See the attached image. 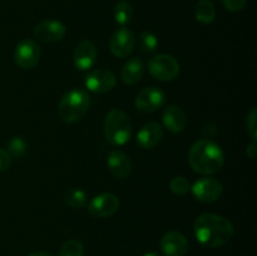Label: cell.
<instances>
[{"label": "cell", "mask_w": 257, "mask_h": 256, "mask_svg": "<svg viewBox=\"0 0 257 256\" xmlns=\"http://www.w3.org/2000/svg\"><path fill=\"white\" fill-rule=\"evenodd\" d=\"M145 74V63L140 58H131L123 65L120 70L122 82L127 85H135L142 79Z\"/></svg>", "instance_id": "18"}, {"label": "cell", "mask_w": 257, "mask_h": 256, "mask_svg": "<svg viewBox=\"0 0 257 256\" xmlns=\"http://www.w3.org/2000/svg\"><path fill=\"white\" fill-rule=\"evenodd\" d=\"M138 45L143 53H152L157 49L158 39L153 33L142 32L138 37Z\"/></svg>", "instance_id": "23"}, {"label": "cell", "mask_w": 257, "mask_h": 256, "mask_svg": "<svg viewBox=\"0 0 257 256\" xmlns=\"http://www.w3.org/2000/svg\"><path fill=\"white\" fill-rule=\"evenodd\" d=\"M160 247L165 256H186L188 241L180 231H168L161 238Z\"/></svg>", "instance_id": "13"}, {"label": "cell", "mask_w": 257, "mask_h": 256, "mask_svg": "<svg viewBox=\"0 0 257 256\" xmlns=\"http://www.w3.org/2000/svg\"><path fill=\"white\" fill-rule=\"evenodd\" d=\"M166 94L157 87L143 88L136 95L135 104L142 113H153L165 104Z\"/></svg>", "instance_id": "8"}, {"label": "cell", "mask_w": 257, "mask_h": 256, "mask_svg": "<svg viewBox=\"0 0 257 256\" xmlns=\"http://www.w3.org/2000/svg\"><path fill=\"white\" fill-rule=\"evenodd\" d=\"M163 138V128L157 122H148L137 133V142L145 150H152Z\"/></svg>", "instance_id": "15"}, {"label": "cell", "mask_w": 257, "mask_h": 256, "mask_svg": "<svg viewBox=\"0 0 257 256\" xmlns=\"http://www.w3.org/2000/svg\"><path fill=\"white\" fill-rule=\"evenodd\" d=\"M27 151V142L22 137H13L8 142V152L10 156L14 157H20Z\"/></svg>", "instance_id": "25"}, {"label": "cell", "mask_w": 257, "mask_h": 256, "mask_svg": "<svg viewBox=\"0 0 257 256\" xmlns=\"http://www.w3.org/2000/svg\"><path fill=\"white\" fill-rule=\"evenodd\" d=\"M246 127H247V132L252 141L257 140V108L253 107L252 109L248 112L247 118H246Z\"/></svg>", "instance_id": "26"}, {"label": "cell", "mask_w": 257, "mask_h": 256, "mask_svg": "<svg viewBox=\"0 0 257 256\" xmlns=\"http://www.w3.org/2000/svg\"><path fill=\"white\" fill-rule=\"evenodd\" d=\"M191 190H192L196 200L205 203H211L217 201L222 196L223 186L216 178L203 177L196 181Z\"/></svg>", "instance_id": "7"}, {"label": "cell", "mask_w": 257, "mask_h": 256, "mask_svg": "<svg viewBox=\"0 0 257 256\" xmlns=\"http://www.w3.org/2000/svg\"><path fill=\"white\" fill-rule=\"evenodd\" d=\"M170 188L175 195L177 196H183L191 190L190 187V182L186 177L183 176H176L171 180L170 182Z\"/></svg>", "instance_id": "24"}, {"label": "cell", "mask_w": 257, "mask_h": 256, "mask_svg": "<svg viewBox=\"0 0 257 256\" xmlns=\"http://www.w3.org/2000/svg\"><path fill=\"white\" fill-rule=\"evenodd\" d=\"M12 163V156L9 155V152L5 150L0 148V172L8 170Z\"/></svg>", "instance_id": "28"}, {"label": "cell", "mask_w": 257, "mask_h": 256, "mask_svg": "<svg viewBox=\"0 0 257 256\" xmlns=\"http://www.w3.org/2000/svg\"><path fill=\"white\" fill-rule=\"evenodd\" d=\"M64 200L67 205L72 208H82L87 205L88 195L79 188H69L65 192Z\"/></svg>", "instance_id": "21"}, {"label": "cell", "mask_w": 257, "mask_h": 256, "mask_svg": "<svg viewBox=\"0 0 257 256\" xmlns=\"http://www.w3.org/2000/svg\"><path fill=\"white\" fill-rule=\"evenodd\" d=\"M33 34L40 42L57 43L65 37L67 28L59 20L45 19L35 25L33 29Z\"/></svg>", "instance_id": "10"}, {"label": "cell", "mask_w": 257, "mask_h": 256, "mask_svg": "<svg viewBox=\"0 0 257 256\" xmlns=\"http://www.w3.org/2000/svg\"><path fill=\"white\" fill-rule=\"evenodd\" d=\"M107 166L109 172L119 180L127 178L132 171V163H131L130 157L120 151H112L108 155Z\"/></svg>", "instance_id": "16"}, {"label": "cell", "mask_w": 257, "mask_h": 256, "mask_svg": "<svg viewBox=\"0 0 257 256\" xmlns=\"http://www.w3.org/2000/svg\"><path fill=\"white\" fill-rule=\"evenodd\" d=\"M40 54V47L35 40L23 39L15 47L14 62L22 69H32L39 63Z\"/></svg>", "instance_id": "6"}, {"label": "cell", "mask_w": 257, "mask_h": 256, "mask_svg": "<svg viewBox=\"0 0 257 256\" xmlns=\"http://www.w3.org/2000/svg\"><path fill=\"white\" fill-rule=\"evenodd\" d=\"M246 153H247V156L251 158V160H255L256 156H257L256 141H252V142H251L250 145H248L247 147H246Z\"/></svg>", "instance_id": "29"}, {"label": "cell", "mask_w": 257, "mask_h": 256, "mask_svg": "<svg viewBox=\"0 0 257 256\" xmlns=\"http://www.w3.org/2000/svg\"><path fill=\"white\" fill-rule=\"evenodd\" d=\"M29 256H52L50 253L45 252V251H37V252H33L30 253Z\"/></svg>", "instance_id": "30"}, {"label": "cell", "mask_w": 257, "mask_h": 256, "mask_svg": "<svg viewBox=\"0 0 257 256\" xmlns=\"http://www.w3.org/2000/svg\"><path fill=\"white\" fill-rule=\"evenodd\" d=\"M195 17L201 24H211L216 18L213 3L211 0H198L195 7Z\"/></svg>", "instance_id": "19"}, {"label": "cell", "mask_w": 257, "mask_h": 256, "mask_svg": "<svg viewBox=\"0 0 257 256\" xmlns=\"http://www.w3.org/2000/svg\"><path fill=\"white\" fill-rule=\"evenodd\" d=\"M223 4V7L228 10V12L237 13L245 8L247 0H221Z\"/></svg>", "instance_id": "27"}, {"label": "cell", "mask_w": 257, "mask_h": 256, "mask_svg": "<svg viewBox=\"0 0 257 256\" xmlns=\"http://www.w3.org/2000/svg\"><path fill=\"white\" fill-rule=\"evenodd\" d=\"M162 119L165 127L172 133L182 132L187 124V118H186L185 112L176 104H170L165 108Z\"/></svg>", "instance_id": "17"}, {"label": "cell", "mask_w": 257, "mask_h": 256, "mask_svg": "<svg viewBox=\"0 0 257 256\" xmlns=\"http://www.w3.org/2000/svg\"><path fill=\"white\" fill-rule=\"evenodd\" d=\"M97 60V48L90 40H80L73 52V63L79 70H89Z\"/></svg>", "instance_id": "14"}, {"label": "cell", "mask_w": 257, "mask_h": 256, "mask_svg": "<svg viewBox=\"0 0 257 256\" xmlns=\"http://www.w3.org/2000/svg\"><path fill=\"white\" fill-rule=\"evenodd\" d=\"M136 45V38L127 28L122 27L113 33L109 42V49L117 58H125L133 52Z\"/></svg>", "instance_id": "12"}, {"label": "cell", "mask_w": 257, "mask_h": 256, "mask_svg": "<svg viewBox=\"0 0 257 256\" xmlns=\"http://www.w3.org/2000/svg\"><path fill=\"white\" fill-rule=\"evenodd\" d=\"M188 162L192 170L200 175H215L223 167L225 155L217 143L202 138L191 146L188 151Z\"/></svg>", "instance_id": "2"}, {"label": "cell", "mask_w": 257, "mask_h": 256, "mask_svg": "<svg viewBox=\"0 0 257 256\" xmlns=\"http://www.w3.org/2000/svg\"><path fill=\"white\" fill-rule=\"evenodd\" d=\"M119 208V200L110 192L97 195L88 203V211L93 217L107 218L114 215Z\"/></svg>", "instance_id": "9"}, {"label": "cell", "mask_w": 257, "mask_h": 256, "mask_svg": "<svg viewBox=\"0 0 257 256\" xmlns=\"http://www.w3.org/2000/svg\"><path fill=\"white\" fill-rule=\"evenodd\" d=\"M104 136L112 146H124L130 142L132 124L127 113L118 108L110 109L104 119Z\"/></svg>", "instance_id": "4"}, {"label": "cell", "mask_w": 257, "mask_h": 256, "mask_svg": "<svg viewBox=\"0 0 257 256\" xmlns=\"http://www.w3.org/2000/svg\"><path fill=\"white\" fill-rule=\"evenodd\" d=\"M84 255V246L77 238H72L64 242L60 247L58 256H83Z\"/></svg>", "instance_id": "22"}, {"label": "cell", "mask_w": 257, "mask_h": 256, "mask_svg": "<svg viewBox=\"0 0 257 256\" xmlns=\"http://www.w3.org/2000/svg\"><path fill=\"white\" fill-rule=\"evenodd\" d=\"M133 18V8L125 0L118 2L114 7V20L119 25L124 27V25L130 24L131 20Z\"/></svg>", "instance_id": "20"}, {"label": "cell", "mask_w": 257, "mask_h": 256, "mask_svg": "<svg viewBox=\"0 0 257 256\" xmlns=\"http://www.w3.org/2000/svg\"><path fill=\"white\" fill-rule=\"evenodd\" d=\"M193 232L201 245L220 247L226 245L233 236L231 221L215 213H202L193 223Z\"/></svg>", "instance_id": "1"}, {"label": "cell", "mask_w": 257, "mask_h": 256, "mask_svg": "<svg viewBox=\"0 0 257 256\" xmlns=\"http://www.w3.org/2000/svg\"><path fill=\"white\" fill-rule=\"evenodd\" d=\"M90 105V97L87 90L74 88L65 93L58 105V113L64 123H75L82 119Z\"/></svg>", "instance_id": "3"}, {"label": "cell", "mask_w": 257, "mask_h": 256, "mask_svg": "<svg viewBox=\"0 0 257 256\" xmlns=\"http://www.w3.org/2000/svg\"><path fill=\"white\" fill-rule=\"evenodd\" d=\"M148 72L160 82H170L180 74V63L168 54H157L148 60Z\"/></svg>", "instance_id": "5"}, {"label": "cell", "mask_w": 257, "mask_h": 256, "mask_svg": "<svg viewBox=\"0 0 257 256\" xmlns=\"http://www.w3.org/2000/svg\"><path fill=\"white\" fill-rule=\"evenodd\" d=\"M143 256H161L160 253L155 252V251H150V252H146Z\"/></svg>", "instance_id": "31"}, {"label": "cell", "mask_w": 257, "mask_h": 256, "mask_svg": "<svg viewBox=\"0 0 257 256\" xmlns=\"http://www.w3.org/2000/svg\"><path fill=\"white\" fill-rule=\"evenodd\" d=\"M85 87L93 93H107L115 87L114 73L108 69H94L85 77Z\"/></svg>", "instance_id": "11"}]
</instances>
